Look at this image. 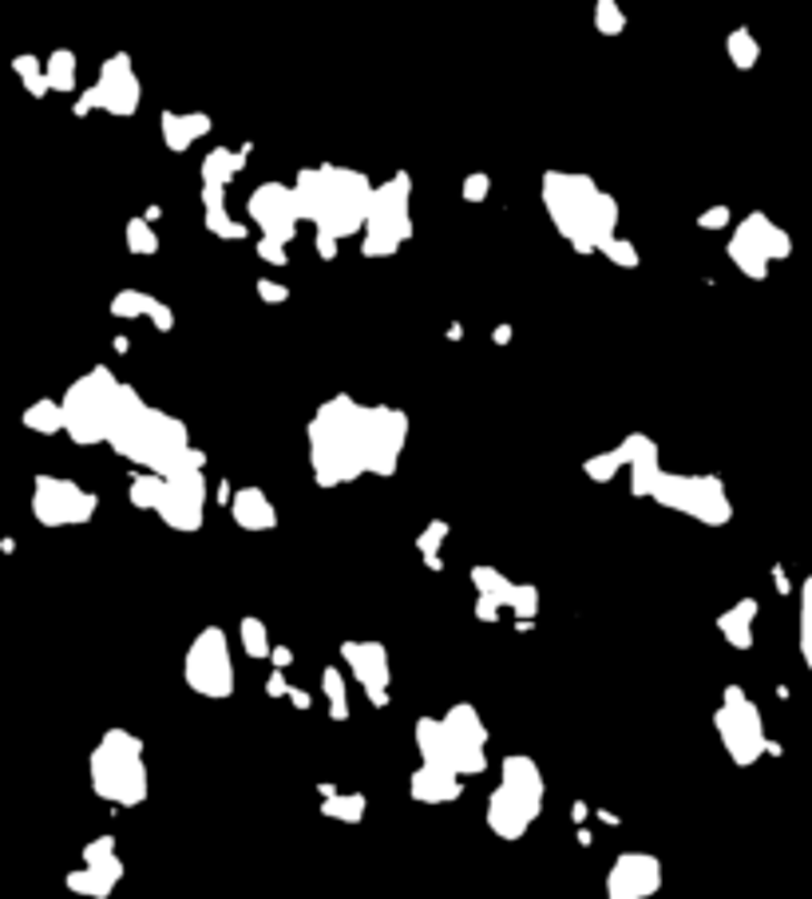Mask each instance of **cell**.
<instances>
[{"label": "cell", "mask_w": 812, "mask_h": 899, "mask_svg": "<svg viewBox=\"0 0 812 899\" xmlns=\"http://www.w3.org/2000/svg\"><path fill=\"white\" fill-rule=\"evenodd\" d=\"M408 440V417L388 404L353 397L325 400L309 420V468L317 488H337L362 476H393Z\"/></svg>", "instance_id": "6da1fadb"}, {"label": "cell", "mask_w": 812, "mask_h": 899, "mask_svg": "<svg viewBox=\"0 0 812 899\" xmlns=\"http://www.w3.org/2000/svg\"><path fill=\"white\" fill-rule=\"evenodd\" d=\"M108 444L116 456L139 463L143 472L159 476H171L175 468H182L190 460L207 463V452L190 444L187 424L179 417H171V412L151 409L131 384H123V392H119L116 417H111L108 428Z\"/></svg>", "instance_id": "7a4b0ae2"}, {"label": "cell", "mask_w": 812, "mask_h": 899, "mask_svg": "<svg viewBox=\"0 0 812 899\" xmlns=\"http://www.w3.org/2000/svg\"><path fill=\"white\" fill-rule=\"evenodd\" d=\"M294 194H298L301 219L314 222L317 234L329 238H349L362 234L369 227V210L377 187L369 182L365 171H349V167H306L294 179Z\"/></svg>", "instance_id": "3957f363"}, {"label": "cell", "mask_w": 812, "mask_h": 899, "mask_svg": "<svg viewBox=\"0 0 812 899\" xmlns=\"http://www.w3.org/2000/svg\"><path fill=\"white\" fill-rule=\"evenodd\" d=\"M539 194L547 219L567 238L575 254H595L611 238H618L614 234L618 230V202L603 187H595L591 174L547 171L539 182Z\"/></svg>", "instance_id": "277c9868"}, {"label": "cell", "mask_w": 812, "mask_h": 899, "mask_svg": "<svg viewBox=\"0 0 812 899\" xmlns=\"http://www.w3.org/2000/svg\"><path fill=\"white\" fill-rule=\"evenodd\" d=\"M416 753L425 765L436 769H452L461 777H479L487 769V733L479 709L468 701H456L452 709H444V718H420L413 729Z\"/></svg>", "instance_id": "5b68a950"}, {"label": "cell", "mask_w": 812, "mask_h": 899, "mask_svg": "<svg viewBox=\"0 0 812 899\" xmlns=\"http://www.w3.org/2000/svg\"><path fill=\"white\" fill-rule=\"evenodd\" d=\"M504 781L487 797V828L499 840H524V832L543 817V800H547V781H543L539 765L524 753L504 757L499 765Z\"/></svg>", "instance_id": "8992f818"}, {"label": "cell", "mask_w": 812, "mask_h": 899, "mask_svg": "<svg viewBox=\"0 0 812 899\" xmlns=\"http://www.w3.org/2000/svg\"><path fill=\"white\" fill-rule=\"evenodd\" d=\"M91 792L119 809H136L147 800V765H143V741L127 729H108L100 746L91 749Z\"/></svg>", "instance_id": "52a82bcc"}, {"label": "cell", "mask_w": 812, "mask_h": 899, "mask_svg": "<svg viewBox=\"0 0 812 899\" xmlns=\"http://www.w3.org/2000/svg\"><path fill=\"white\" fill-rule=\"evenodd\" d=\"M119 392L123 384L116 381L108 364H96L91 373H83L72 389L63 392V432L76 444H108V428L116 417Z\"/></svg>", "instance_id": "ba28073f"}, {"label": "cell", "mask_w": 812, "mask_h": 899, "mask_svg": "<svg viewBox=\"0 0 812 899\" xmlns=\"http://www.w3.org/2000/svg\"><path fill=\"white\" fill-rule=\"evenodd\" d=\"M408 238H413V179L405 171H397L388 182H380L377 194H373L362 254L393 258Z\"/></svg>", "instance_id": "9c48e42d"}, {"label": "cell", "mask_w": 812, "mask_h": 899, "mask_svg": "<svg viewBox=\"0 0 812 899\" xmlns=\"http://www.w3.org/2000/svg\"><path fill=\"white\" fill-rule=\"evenodd\" d=\"M662 508L682 511V516L697 519L705 527H725L733 519V503L730 491L717 476H677V472H662L658 483H654V496Z\"/></svg>", "instance_id": "30bf717a"}, {"label": "cell", "mask_w": 812, "mask_h": 899, "mask_svg": "<svg viewBox=\"0 0 812 899\" xmlns=\"http://www.w3.org/2000/svg\"><path fill=\"white\" fill-rule=\"evenodd\" d=\"M713 729H717V737H722L730 761L741 765V769H750V765L769 749L761 709L753 706L750 693L741 690V686H730V690L722 693V706H717V713H713Z\"/></svg>", "instance_id": "8fae6325"}, {"label": "cell", "mask_w": 812, "mask_h": 899, "mask_svg": "<svg viewBox=\"0 0 812 899\" xmlns=\"http://www.w3.org/2000/svg\"><path fill=\"white\" fill-rule=\"evenodd\" d=\"M182 681L199 698L222 701L235 693V658L226 642L222 627H202L195 642L187 646V662H182Z\"/></svg>", "instance_id": "7c38bea8"}, {"label": "cell", "mask_w": 812, "mask_h": 899, "mask_svg": "<svg viewBox=\"0 0 812 899\" xmlns=\"http://www.w3.org/2000/svg\"><path fill=\"white\" fill-rule=\"evenodd\" d=\"M472 587H476L479 622H499V610H512L519 618V630H532V618L539 615V587L512 582L496 567H472Z\"/></svg>", "instance_id": "4fadbf2b"}, {"label": "cell", "mask_w": 812, "mask_h": 899, "mask_svg": "<svg viewBox=\"0 0 812 899\" xmlns=\"http://www.w3.org/2000/svg\"><path fill=\"white\" fill-rule=\"evenodd\" d=\"M202 468H207L202 460H190L175 468L171 476H162V496L155 511L171 531H199L202 527V511H207V476H202Z\"/></svg>", "instance_id": "5bb4252c"}, {"label": "cell", "mask_w": 812, "mask_h": 899, "mask_svg": "<svg viewBox=\"0 0 812 899\" xmlns=\"http://www.w3.org/2000/svg\"><path fill=\"white\" fill-rule=\"evenodd\" d=\"M139 100H143V88H139V76L131 68V56L116 52L103 60L100 80L91 83L76 100V116H88V111H108V116H136Z\"/></svg>", "instance_id": "9a60e30c"}, {"label": "cell", "mask_w": 812, "mask_h": 899, "mask_svg": "<svg viewBox=\"0 0 812 899\" xmlns=\"http://www.w3.org/2000/svg\"><path fill=\"white\" fill-rule=\"evenodd\" d=\"M100 508L96 491H83L76 480L60 476H37L32 480V516L44 527H80Z\"/></svg>", "instance_id": "2e32d148"}, {"label": "cell", "mask_w": 812, "mask_h": 899, "mask_svg": "<svg viewBox=\"0 0 812 899\" xmlns=\"http://www.w3.org/2000/svg\"><path fill=\"white\" fill-rule=\"evenodd\" d=\"M725 250H730L733 266H737L745 278H757L761 282L769 273V262L789 258V234L781 227H773L765 214H750V219L737 222V230H733Z\"/></svg>", "instance_id": "e0dca14e"}, {"label": "cell", "mask_w": 812, "mask_h": 899, "mask_svg": "<svg viewBox=\"0 0 812 899\" xmlns=\"http://www.w3.org/2000/svg\"><path fill=\"white\" fill-rule=\"evenodd\" d=\"M246 214L258 222L263 238H274V242H286V246L294 242L298 222H301L298 194H294V187H281V182H263V187L250 194V202H246Z\"/></svg>", "instance_id": "ac0fdd59"}, {"label": "cell", "mask_w": 812, "mask_h": 899, "mask_svg": "<svg viewBox=\"0 0 812 899\" xmlns=\"http://www.w3.org/2000/svg\"><path fill=\"white\" fill-rule=\"evenodd\" d=\"M341 662L349 666L353 681L365 690L369 706L385 709L388 686H393V666H388L385 642H362V638H349V642H341Z\"/></svg>", "instance_id": "d6986e66"}, {"label": "cell", "mask_w": 812, "mask_h": 899, "mask_svg": "<svg viewBox=\"0 0 812 899\" xmlns=\"http://www.w3.org/2000/svg\"><path fill=\"white\" fill-rule=\"evenodd\" d=\"M119 880H123V860L116 856V836H100L83 848V868L68 876V891L108 899Z\"/></svg>", "instance_id": "ffe728a7"}, {"label": "cell", "mask_w": 812, "mask_h": 899, "mask_svg": "<svg viewBox=\"0 0 812 899\" xmlns=\"http://www.w3.org/2000/svg\"><path fill=\"white\" fill-rule=\"evenodd\" d=\"M662 888V863L646 852H623L606 872L611 899H646Z\"/></svg>", "instance_id": "44dd1931"}, {"label": "cell", "mask_w": 812, "mask_h": 899, "mask_svg": "<svg viewBox=\"0 0 812 899\" xmlns=\"http://www.w3.org/2000/svg\"><path fill=\"white\" fill-rule=\"evenodd\" d=\"M408 792L420 805H452V800L464 797V777L452 769H436V765H416L413 777H408Z\"/></svg>", "instance_id": "7402d4cb"}, {"label": "cell", "mask_w": 812, "mask_h": 899, "mask_svg": "<svg viewBox=\"0 0 812 899\" xmlns=\"http://www.w3.org/2000/svg\"><path fill=\"white\" fill-rule=\"evenodd\" d=\"M623 452H626V472H631V491L642 496V500H650V496H654V483H658L662 476L658 444L650 437H642V432H634V437L623 440Z\"/></svg>", "instance_id": "603a6c76"}, {"label": "cell", "mask_w": 812, "mask_h": 899, "mask_svg": "<svg viewBox=\"0 0 812 899\" xmlns=\"http://www.w3.org/2000/svg\"><path fill=\"white\" fill-rule=\"evenodd\" d=\"M111 318H151V326L159 329V333H171L175 329V313L167 301L151 298V293L143 290H119L116 298H111Z\"/></svg>", "instance_id": "cb8c5ba5"}, {"label": "cell", "mask_w": 812, "mask_h": 899, "mask_svg": "<svg viewBox=\"0 0 812 899\" xmlns=\"http://www.w3.org/2000/svg\"><path fill=\"white\" fill-rule=\"evenodd\" d=\"M230 516L242 531H274L278 527V511L263 488H238L235 500H230Z\"/></svg>", "instance_id": "d4e9b609"}, {"label": "cell", "mask_w": 812, "mask_h": 899, "mask_svg": "<svg viewBox=\"0 0 812 899\" xmlns=\"http://www.w3.org/2000/svg\"><path fill=\"white\" fill-rule=\"evenodd\" d=\"M210 128H215V123H210L207 111H162L159 116V131H162L167 151H187V147L207 136Z\"/></svg>", "instance_id": "484cf974"}, {"label": "cell", "mask_w": 812, "mask_h": 899, "mask_svg": "<svg viewBox=\"0 0 812 899\" xmlns=\"http://www.w3.org/2000/svg\"><path fill=\"white\" fill-rule=\"evenodd\" d=\"M753 622H757V599H741L717 618V630L733 650H750L753 646Z\"/></svg>", "instance_id": "4316f807"}, {"label": "cell", "mask_w": 812, "mask_h": 899, "mask_svg": "<svg viewBox=\"0 0 812 899\" xmlns=\"http://www.w3.org/2000/svg\"><path fill=\"white\" fill-rule=\"evenodd\" d=\"M321 817L341 820V825H362L365 809H369V797L365 792H337L334 785H321Z\"/></svg>", "instance_id": "83f0119b"}, {"label": "cell", "mask_w": 812, "mask_h": 899, "mask_svg": "<svg viewBox=\"0 0 812 899\" xmlns=\"http://www.w3.org/2000/svg\"><path fill=\"white\" fill-rule=\"evenodd\" d=\"M246 154H250V147H238V151L215 147V151L202 159V187H230L235 174L246 167Z\"/></svg>", "instance_id": "f1b7e54d"}, {"label": "cell", "mask_w": 812, "mask_h": 899, "mask_svg": "<svg viewBox=\"0 0 812 899\" xmlns=\"http://www.w3.org/2000/svg\"><path fill=\"white\" fill-rule=\"evenodd\" d=\"M321 693L329 701V718L334 721L349 718V681H345V673L337 666H325L321 670Z\"/></svg>", "instance_id": "f546056e"}, {"label": "cell", "mask_w": 812, "mask_h": 899, "mask_svg": "<svg viewBox=\"0 0 812 899\" xmlns=\"http://www.w3.org/2000/svg\"><path fill=\"white\" fill-rule=\"evenodd\" d=\"M24 424L32 428V432H40V437H56V432H63V404L52 397L37 400V404L24 412Z\"/></svg>", "instance_id": "4dcf8cb0"}, {"label": "cell", "mask_w": 812, "mask_h": 899, "mask_svg": "<svg viewBox=\"0 0 812 899\" xmlns=\"http://www.w3.org/2000/svg\"><path fill=\"white\" fill-rule=\"evenodd\" d=\"M238 635H242V650L250 658H274V646H270V630H266V622L263 618H254V615H246L242 618V627H238Z\"/></svg>", "instance_id": "1f68e13d"}, {"label": "cell", "mask_w": 812, "mask_h": 899, "mask_svg": "<svg viewBox=\"0 0 812 899\" xmlns=\"http://www.w3.org/2000/svg\"><path fill=\"white\" fill-rule=\"evenodd\" d=\"M48 68V88L52 91H76V52L60 48L44 60Z\"/></svg>", "instance_id": "d6a6232c"}, {"label": "cell", "mask_w": 812, "mask_h": 899, "mask_svg": "<svg viewBox=\"0 0 812 899\" xmlns=\"http://www.w3.org/2000/svg\"><path fill=\"white\" fill-rule=\"evenodd\" d=\"M583 472H587L595 483H611L618 472H626V452H623V444H618V448H611V452H598V456H591V460L583 463Z\"/></svg>", "instance_id": "836d02e7"}, {"label": "cell", "mask_w": 812, "mask_h": 899, "mask_svg": "<svg viewBox=\"0 0 812 899\" xmlns=\"http://www.w3.org/2000/svg\"><path fill=\"white\" fill-rule=\"evenodd\" d=\"M725 52H730V60L737 68H753V64H757V56H761V44L753 40L750 28H733L730 37H725Z\"/></svg>", "instance_id": "e575fe53"}, {"label": "cell", "mask_w": 812, "mask_h": 899, "mask_svg": "<svg viewBox=\"0 0 812 899\" xmlns=\"http://www.w3.org/2000/svg\"><path fill=\"white\" fill-rule=\"evenodd\" d=\"M444 539H448V523L444 519H433V523L416 536V551L425 555V563H428V571H440V547H444Z\"/></svg>", "instance_id": "d590c367"}, {"label": "cell", "mask_w": 812, "mask_h": 899, "mask_svg": "<svg viewBox=\"0 0 812 899\" xmlns=\"http://www.w3.org/2000/svg\"><path fill=\"white\" fill-rule=\"evenodd\" d=\"M12 68H17V76H20V80H24V88L32 91L37 100H40V96H48V91H52V88H48V68L40 64L37 56H17V60H12Z\"/></svg>", "instance_id": "8d00e7d4"}, {"label": "cell", "mask_w": 812, "mask_h": 899, "mask_svg": "<svg viewBox=\"0 0 812 899\" xmlns=\"http://www.w3.org/2000/svg\"><path fill=\"white\" fill-rule=\"evenodd\" d=\"M202 222H207L210 234L222 238V242H242V238H250L246 222H235V219H230V214H226V207H222V210H207V214H202Z\"/></svg>", "instance_id": "74e56055"}, {"label": "cell", "mask_w": 812, "mask_h": 899, "mask_svg": "<svg viewBox=\"0 0 812 899\" xmlns=\"http://www.w3.org/2000/svg\"><path fill=\"white\" fill-rule=\"evenodd\" d=\"M595 28L603 37H618L626 28V12L618 9V0H595Z\"/></svg>", "instance_id": "f35d334b"}, {"label": "cell", "mask_w": 812, "mask_h": 899, "mask_svg": "<svg viewBox=\"0 0 812 899\" xmlns=\"http://www.w3.org/2000/svg\"><path fill=\"white\" fill-rule=\"evenodd\" d=\"M127 250H131V254H155V250H159V238H155L151 222L147 219L127 222Z\"/></svg>", "instance_id": "ab89813d"}, {"label": "cell", "mask_w": 812, "mask_h": 899, "mask_svg": "<svg viewBox=\"0 0 812 899\" xmlns=\"http://www.w3.org/2000/svg\"><path fill=\"white\" fill-rule=\"evenodd\" d=\"M603 258H611L614 266H623V270H634V266L642 262L638 258V250H634V242H626V238H611V242L598 250Z\"/></svg>", "instance_id": "60d3db41"}, {"label": "cell", "mask_w": 812, "mask_h": 899, "mask_svg": "<svg viewBox=\"0 0 812 899\" xmlns=\"http://www.w3.org/2000/svg\"><path fill=\"white\" fill-rule=\"evenodd\" d=\"M801 650H804V662L812 666V579L804 582V610H801Z\"/></svg>", "instance_id": "b9f144b4"}, {"label": "cell", "mask_w": 812, "mask_h": 899, "mask_svg": "<svg viewBox=\"0 0 812 899\" xmlns=\"http://www.w3.org/2000/svg\"><path fill=\"white\" fill-rule=\"evenodd\" d=\"M258 258L263 262H270V266H286L289 262V250H286V242H274V238H258Z\"/></svg>", "instance_id": "7bdbcfd3"}, {"label": "cell", "mask_w": 812, "mask_h": 899, "mask_svg": "<svg viewBox=\"0 0 812 899\" xmlns=\"http://www.w3.org/2000/svg\"><path fill=\"white\" fill-rule=\"evenodd\" d=\"M487 191H492V179H487L484 171H476V174H468V179H464V202H484Z\"/></svg>", "instance_id": "ee69618b"}, {"label": "cell", "mask_w": 812, "mask_h": 899, "mask_svg": "<svg viewBox=\"0 0 812 899\" xmlns=\"http://www.w3.org/2000/svg\"><path fill=\"white\" fill-rule=\"evenodd\" d=\"M730 219H733L730 207H710V210H702L697 227H702V230H725V227H730Z\"/></svg>", "instance_id": "f6af8a7d"}, {"label": "cell", "mask_w": 812, "mask_h": 899, "mask_svg": "<svg viewBox=\"0 0 812 899\" xmlns=\"http://www.w3.org/2000/svg\"><path fill=\"white\" fill-rule=\"evenodd\" d=\"M258 298H263L266 306H281V301H289V286L270 282V278H258Z\"/></svg>", "instance_id": "bcb514c9"}, {"label": "cell", "mask_w": 812, "mask_h": 899, "mask_svg": "<svg viewBox=\"0 0 812 899\" xmlns=\"http://www.w3.org/2000/svg\"><path fill=\"white\" fill-rule=\"evenodd\" d=\"M314 246H317V254H321L325 262H334V258H337V238L317 234V238H314Z\"/></svg>", "instance_id": "7dc6e473"}, {"label": "cell", "mask_w": 812, "mask_h": 899, "mask_svg": "<svg viewBox=\"0 0 812 899\" xmlns=\"http://www.w3.org/2000/svg\"><path fill=\"white\" fill-rule=\"evenodd\" d=\"M286 698H289V701H294V706H298V709H309V701H314V698H309V693H306V690H298V686H294V681H289V690H286Z\"/></svg>", "instance_id": "c3c4849f"}, {"label": "cell", "mask_w": 812, "mask_h": 899, "mask_svg": "<svg viewBox=\"0 0 812 899\" xmlns=\"http://www.w3.org/2000/svg\"><path fill=\"white\" fill-rule=\"evenodd\" d=\"M286 690H289V681L281 678V673H274L270 686H266V693H270V698H286Z\"/></svg>", "instance_id": "681fc988"}, {"label": "cell", "mask_w": 812, "mask_h": 899, "mask_svg": "<svg viewBox=\"0 0 812 899\" xmlns=\"http://www.w3.org/2000/svg\"><path fill=\"white\" fill-rule=\"evenodd\" d=\"M274 662H278V666H289V662H294V655H289V646H274Z\"/></svg>", "instance_id": "f907efd6"}, {"label": "cell", "mask_w": 812, "mask_h": 899, "mask_svg": "<svg viewBox=\"0 0 812 899\" xmlns=\"http://www.w3.org/2000/svg\"><path fill=\"white\" fill-rule=\"evenodd\" d=\"M147 222H155V219H162V207H147V214H143Z\"/></svg>", "instance_id": "816d5d0a"}]
</instances>
